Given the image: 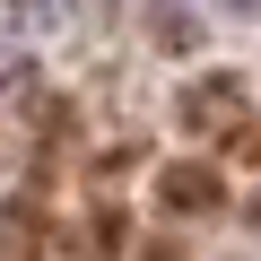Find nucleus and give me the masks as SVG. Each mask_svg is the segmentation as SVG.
<instances>
[{
    "mask_svg": "<svg viewBox=\"0 0 261 261\" xmlns=\"http://www.w3.org/2000/svg\"><path fill=\"white\" fill-rule=\"evenodd\" d=\"M235 9H252V0H235Z\"/></svg>",
    "mask_w": 261,
    "mask_h": 261,
    "instance_id": "f257e3e1",
    "label": "nucleus"
}]
</instances>
